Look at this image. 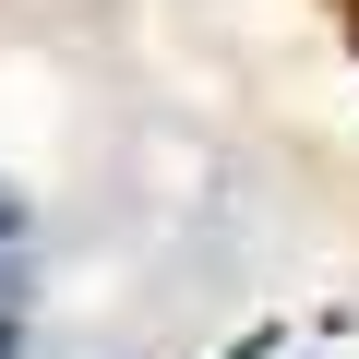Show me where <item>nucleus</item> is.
<instances>
[{
	"label": "nucleus",
	"instance_id": "f03ea898",
	"mask_svg": "<svg viewBox=\"0 0 359 359\" xmlns=\"http://www.w3.org/2000/svg\"><path fill=\"white\" fill-rule=\"evenodd\" d=\"M0 240H13V192H0Z\"/></svg>",
	"mask_w": 359,
	"mask_h": 359
},
{
	"label": "nucleus",
	"instance_id": "7ed1b4c3",
	"mask_svg": "<svg viewBox=\"0 0 359 359\" xmlns=\"http://www.w3.org/2000/svg\"><path fill=\"white\" fill-rule=\"evenodd\" d=\"M252 359H264V347H252Z\"/></svg>",
	"mask_w": 359,
	"mask_h": 359
},
{
	"label": "nucleus",
	"instance_id": "f257e3e1",
	"mask_svg": "<svg viewBox=\"0 0 359 359\" xmlns=\"http://www.w3.org/2000/svg\"><path fill=\"white\" fill-rule=\"evenodd\" d=\"M13 347H25V287L0 276V359H13Z\"/></svg>",
	"mask_w": 359,
	"mask_h": 359
}]
</instances>
